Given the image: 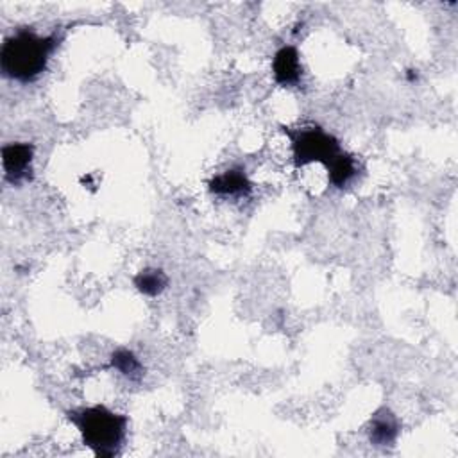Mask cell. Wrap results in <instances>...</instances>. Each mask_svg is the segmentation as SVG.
<instances>
[{
	"mask_svg": "<svg viewBox=\"0 0 458 458\" xmlns=\"http://www.w3.org/2000/svg\"><path fill=\"white\" fill-rule=\"evenodd\" d=\"M208 188L218 197H247L252 191V182L243 166H233L209 179Z\"/></svg>",
	"mask_w": 458,
	"mask_h": 458,
	"instance_id": "cell-7",
	"label": "cell"
},
{
	"mask_svg": "<svg viewBox=\"0 0 458 458\" xmlns=\"http://www.w3.org/2000/svg\"><path fill=\"white\" fill-rule=\"evenodd\" d=\"M401 431V424H399V419L395 417V413L386 408V406H381L377 408L369 424H367V435H369V440L370 444L377 445V447H386V445H392L397 438Z\"/></svg>",
	"mask_w": 458,
	"mask_h": 458,
	"instance_id": "cell-6",
	"label": "cell"
},
{
	"mask_svg": "<svg viewBox=\"0 0 458 458\" xmlns=\"http://www.w3.org/2000/svg\"><path fill=\"white\" fill-rule=\"evenodd\" d=\"M132 283L140 293L156 297L166 288L168 277L161 268H143L134 276Z\"/></svg>",
	"mask_w": 458,
	"mask_h": 458,
	"instance_id": "cell-9",
	"label": "cell"
},
{
	"mask_svg": "<svg viewBox=\"0 0 458 458\" xmlns=\"http://www.w3.org/2000/svg\"><path fill=\"white\" fill-rule=\"evenodd\" d=\"M274 81L283 88H293L302 79V64L299 50L293 45L281 47L272 57Z\"/></svg>",
	"mask_w": 458,
	"mask_h": 458,
	"instance_id": "cell-5",
	"label": "cell"
},
{
	"mask_svg": "<svg viewBox=\"0 0 458 458\" xmlns=\"http://www.w3.org/2000/svg\"><path fill=\"white\" fill-rule=\"evenodd\" d=\"M109 365H111V369L118 370L122 376L129 377L131 381H140L145 374V369H143L141 361L129 349H116L111 354V363Z\"/></svg>",
	"mask_w": 458,
	"mask_h": 458,
	"instance_id": "cell-10",
	"label": "cell"
},
{
	"mask_svg": "<svg viewBox=\"0 0 458 458\" xmlns=\"http://www.w3.org/2000/svg\"><path fill=\"white\" fill-rule=\"evenodd\" d=\"M66 417L79 429L82 444L89 447L95 456L113 458L120 453L127 431L125 415L114 413L104 404H95L70 410Z\"/></svg>",
	"mask_w": 458,
	"mask_h": 458,
	"instance_id": "cell-2",
	"label": "cell"
},
{
	"mask_svg": "<svg viewBox=\"0 0 458 458\" xmlns=\"http://www.w3.org/2000/svg\"><path fill=\"white\" fill-rule=\"evenodd\" d=\"M283 132L290 138L295 168L306 166L310 163H322L327 166L336 156L344 152L340 141L317 125L302 129L283 127Z\"/></svg>",
	"mask_w": 458,
	"mask_h": 458,
	"instance_id": "cell-3",
	"label": "cell"
},
{
	"mask_svg": "<svg viewBox=\"0 0 458 458\" xmlns=\"http://www.w3.org/2000/svg\"><path fill=\"white\" fill-rule=\"evenodd\" d=\"M32 157L34 147L32 143L16 141L2 147V165L4 177L9 184L20 186L25 181L32 179Z\"/></svg>",
	"mask_w": 458,
	"mask_h": 458,
	"instance_id": "cell-4",
	"label": "cell"
},
{
	"mask_svg": "<svg viewBox=\"0 0 458 458\" xmlns=\"http://www.w3.org/2000/svg\"><path fill=\"white\" fill-rule=\"evenodd\" d=\"M61 36H39L29 27H21L7 36L0 48V70L18 82L36 81L48 64L50 55L59 47Z\"/></svg>",
	"mask_w": 458,
	"mask_h": 458,
	"instance_id": "cell-1",
	"label": "cell"
},
{
	"mask_svg": "<svg viewBox=\"0 0 458 458\" xmlns=\"http://www.w3.org/2000/svg\"><path fill=\"white\" fill-rule=\"evenodd\" d=\"M327 182L333 186V188H345L358 174V165H356V159L347 154V152H342L340 156H336L327 166Z\"/></svg>",
	"mask_w": 458,
	"mask_h": 458,
	"instance_id": "cell-8",
	"label": "cell"
}]
</instances>
